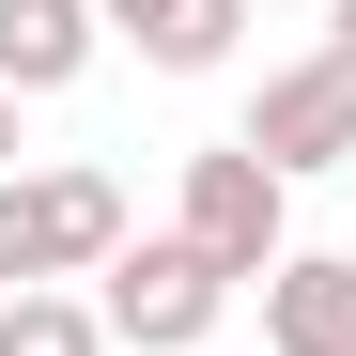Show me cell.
<instances>
[{
  "mask_svg": "<svg viewBox=\"0 0 356 356\" xmlns=\"http://www.w3.org/2000/svg\"><path fill=\"white\" fill-rule=\"evenodd\" d=\"M140 232H124V186L108 170H16L0 186V294H63V279H108Z\"/></svg>",
  "mask_w": 356,
  "mask_h": 356,
  "instance_id": "1",
  "label": "cell"
},
{
  "mask_svg": "<svg viewBox=\"0 0 356 356\" xmlns=\"http://www.w3.org/2000/svg\"><path fill=\"white\" fill-rule=\"evenodd\" d=\"M264 356H356V248H294L264 279Z\"/></svg>",
  "mask_w": 356,
  "mask_h": 356,
  "instance_id": "5",
  "label": "cell"
},
{
  "mask_svg": "<svg viewBox=\"0 0 356 356\" xmlns=\"http://www.w3.org/2000/svg\"><path fill=\"white\" fill-rule=\"evenodd\" d=\"M93 16L124 31L155 78H217V63H232V31H248V0H93Z\"/></svg>",
  "mask_w": 356,
  "mask_h": 356,
  "instance_id": "7",
  "label": "cell"
},
{
  "mask_svg": "<svg viewBox=\"0 0 356 356\" xmlns=\"http://www.w3.org/2000/svg\"><path fill=\"white\" fill-rule=\"evenodd\" d=\"M93 310H108V341H140V356H217V310H232V279L186 248V232H140V248L93 279Z\"/></svg>",
  "mask_w": 356,
  "mask_h": 356,
  "instance_id": "3",
  "label": "cell"
},
{
  "mask_svg": "<svg viewBox=\"0 0 356 356\" xmlns=\"http://www.w3.org/2000/svg\"><path fill=\"white\" fill-rule=\"evenodd\" d=\"M16 108H31V93H0V186H16V170H31V140H16Z\"/></svg>",
  "mask_w": 356,
  "mask_h": 356,
  "instance_id": "9",
  "label": "cell"
},
{
  "mask_svg": "<svg viewBox=\"0 0 356 356\" xmlns=\"http://www.w3.org/2000/svg\"><path fill=\"white\" fill-rule=\"evenodd\" d=\"M0 356H108L93 294H0Z\"/></svg>",
  "mask_w": 356,
  "mask_h": 356,
  "instance_id": "8",
  "label": "cell"
},
{
  "mask_svg": "<svg viewBox=\"0 0 356 356\" xmlns=\"http://www.w3.org/2000/svg\"><path fill=\"white\" fill-rule=\"evenodd\" d=\"M232 140H248V155L279 170V186H310V170H341V155H356V63H341V47H310V63H279V78H264V108H248Z\"/></svg>",
  "mask_w": 356,
  "mask_h": 356,
  "instance_id": "4",
  "label": "cell"
},
{
  "mask_svg": "<svg viewBox=\"0 0 356 356\" xmlns=\"http://www.w3.org/2000/svg\"><path fill=\"white\" fill-rule=\"evenodd\" d=\"M170 232H186L232 294H264V279L294 264V186H279L248 140H202V155H186V186H170Z\"/></svg>",
  "mask_w": 356,
  "mask_h": 356,
  "instance_id": "2",
  "label": "cell"
},
{
  "mask_svg": "<svg viewBox=\"0 0 356 356\" xmlns=\"http://www.w3.org/2000/svg\"><path fill=\"white\" fill-rule=\"evenodd\" d=\"M248 16H294V0H248Z\"/></svg>",
  "mask_w": 356,
  "mask_h": 356,
  "instance_id": "11",
  "label": "cell"
},
{
  "mask_svg": "<svg viewBox=\"0 0 356 356\" xmlns=\"http://www.w3.org/2000/svg\"><path fill=\"white\" fill-rule=\"evenodd\" d=\"M93 47H108L93 0H0V93H78Z\"/></svg>",
  "mask_w": 356,
  "mask_h": 356,
  "instance_id": "6",
  "label": "cell"
},
{
  "mask_svg": "<svg viewBox=\"0 0 356 356\" xmlns=\"http://www.w3.org/2000/svg\"><path fill=\"white\" fill-rule=\"evenodd\" d=\"M325 47H341V63H356V0H325Z\"/></svg>",
  "mask_w": 356,
  "mask_h": 356,
  "instance_id": "10",
  "label": "cell"
}]
</instances>
